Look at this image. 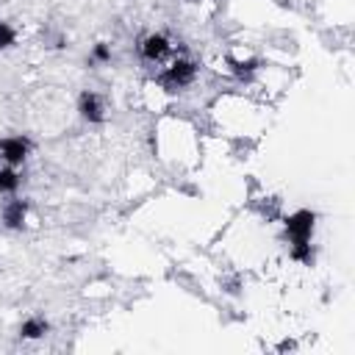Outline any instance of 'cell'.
<instances>
[{
  "mask_svg": "<svg viewBox=\"0 0 355 355\" xmlns=\"http://www.w3.org/2000/svg\"><path fill=\"white\" fill-rule=\"evenodd\" d=\"M28 141L22 136H11V139H0V166L8 169H19L22 161L28 158Z\"/></svg>",
  "mask_w": 355,
  "mask_h": 355,
  "instance_id": "3957f363",
  "label": "cell"
},
{
  "mask_svg": "<svg viewBox=\"0 0 355 355\" xmlns=\"http://www.w3.org/2000/svg\"><path fill=\"white\" fill-rule=\"evenodd\" d=\"M44 333H47V322L39 319V316H33V319H28V322L22 324V336H25V338H39V336H44Z\"/></svg>",
  "mask_w": 355,
  "mask_h": 355,
  "instance_id": "277c9868",
  "label": "cell"
},
{
  "mask_svg": "<svg viewBox=\"0 0 355 355\" xmlns=\"http://www.w3.org/2000/svg\"><path fill=\"white\" fill-rule=\"evenodd\" d=\"M80 114L89 122H105L111 116V103L100 92H83L80 94Z\"/></svg>",
  "mask_w": 355,
  "mask_h": 355,
  "instance_id": "7a4b0ae2",
  "label": "cell"
},
{
  "mask_svg": "<svg viewBox=\"0 0 355 355\" xmlns=\"http://www.w3.org/2000/svg\"><path fill=\"white\" fill-rule=\"evenodd\" d=\"M175 50H178V44H175L166 33H147V36H141L139 44H136L139 58H141L147 67H153V69H155L161 61H166Z\"/></svg>",
  "mask_w": 355,
  "mask_h": 355,
  "instance_id": "6da1fadb",
  "label": "cell"
},
{
  "mask_svg": "<svg viewBox=\"0 0 355 355\" xmlns=\"http://www.w3.org/2000/svg\"><path fill=\"white\" fill-rule=\"evenodd\" d=\"M17 42V31L8 22H0V47H11Z\"/></svg>",
  "mask_w": 355,
  "mask_h": 355,
  "instance_id": "5b68a950",
  "label": "cell"
}]
</instances>
